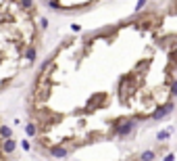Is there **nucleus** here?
Returning <instances> with one entry per match:
<instances>
[{
	"instance_id": "nucleus-1",
	"label": "nucleus",
	"mask_w": 177,
	"mask_h": 161,
	"mask_svg": "<svg viewBox=\"0 0 177 161\" xmlns=\"http://www.w3.org/2000/svg\"><path fill=\"white\" fill-rule=\"evenodd\" d=\"M177 100V32L146 15L69 38L40 65L27 98V134L65 159L167 117Z\"/></svg>"
}]
</instances>
